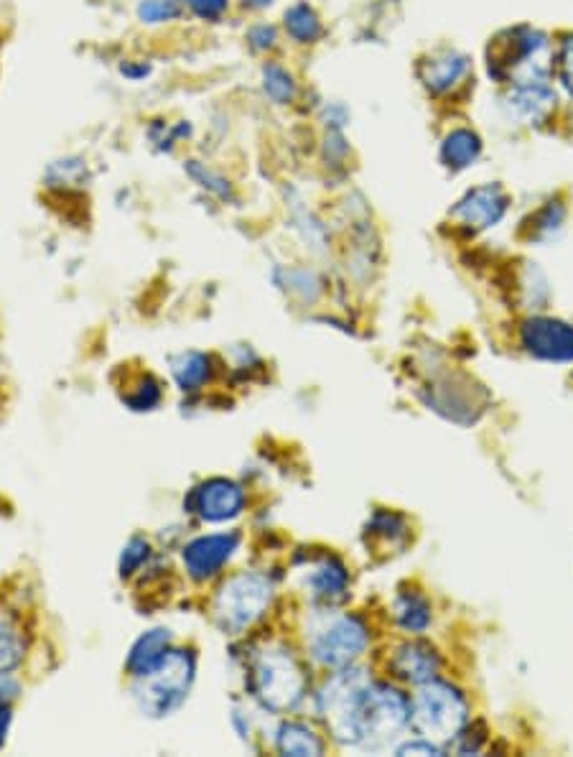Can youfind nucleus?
Masks as SVG:
<instances>
[{
    "label": "nucleus",
    "instance_id": "1",
    "mask_svg": "<svg viewBox=\"0 0 573 757\" xmlns=\"http://www.w3.org/2000/svg\"><path fill=\"white\" fill-rule=\"evenodd\" d=\"M194 656L186 650L163 653L151 668L135 676L133 699L146 717H166L181 707L194 681Z\"/></svg>",
    "mask_w": 573,
    "mask_h": 757
},
{
    "label": "nucleus",
    "instance_id": "2",
    "mask_svg": "<svg viewBox=\"0 0 573 757\" xmlns=\"http://www.w3.org/2000/svg\"><path fill=\"white\" fill-rule=\"evenodd\" d=\"M372 681L360 668H342L324 684L319 694V712L334 740L342 745H360V722Z\"/></svg>",
    "mask_w": 573,
    "mask_h": 757
},
{
    "label": "nucleus",
    "instance_id": "3",
    "mask_svg": "<svg viewBox=\"0 0 573 757\" xmlns=\"http://www.w3.org/2000/svg\"><path fill=\"white\" fill-rule=\"evenodd\" d=\"M411 719L426 740L444 747L456 740L467 724V701L451 684L426 681L413 699Z\"/></svg>",
    "mask_w": 573,
    "mask_h": 757
},
{
    "label": "nucleus",
    "instance_id": "4",
    "mask_svg": "<svg viewBox=\"0 0 573 757\" xmlns=\"http://www.w3.org/2000/svg\"><path fill=\"white\" fill-rule=\"evenodd\" d=\"M255 696L270 712H288L304 699L306 676L296 658L281 648L260 653L253 668Z\"/></svg>",
    "mask_w": 573,
    "mask_h": 757
},
{
    "label": "nucleus",
    "instance_id": "5",
    "mask_svg": "<svg viewBox=\"0 0 573 757\" xmlns=\"http://www.w3.org/2000/svg\"><path fill=\"white\" fill-rule=\"evenodd\" d=\"M273 599V587L260 574H240L232 577L217 594L214 617L227 633H242L255 620L263 617Z\"/></svg>",
    "mask_w": 573,
    "mask_h": 757
},
{
    "label": "nucleus",
    "instance_id": "6",
    "mask_svg": "<svg viewBox=\"0 0 573 757\" xmlns=\"http://www.w3.org/2000/svg\"><path fill=\"white\" fill-rule=\"evenodd\" d=\"M411 722V704L400 691L390 686L372 684L367 691L360 722V747L382 750Z\"/></svg>",
    "mask_w": 573,
    "mask_h": 757
},
{
    "label": "nucleus",
    "instance_id": "7",
    "mask_svg": "<svg viewBox=\"0 0 573 757\" xmlns=\"http://www.w3.org/2000/svg\"><path fill=\"white\" fill-rule=\"evenodd\" d=\"M370 635L354 615H337L324 622L311 638V653L326 668H347L365 653Z\"/></svg>",
    "mask_w": 573,
    "mask_h": 757
},
{
    "label": "nucleus",
    "instance_id": "8",
    "mask_svg": "<svg viewBox=\"0 0 573 757\" xmlns=\"http://www.w3.org/2000/svg\"><path fill=\"white\" fill-rule=\"evenodd\" d=\"M523 345L530 355L551 362L573 360V324L551 317H533L523 324Z\"/></svg>",
    "mask_w": 573,
    "mask_h": 757
},
{
    "label": "nucleus",
    "instance_id": "9",
    "mask_svg": "<svg viewBox=\"0 0 573 757\" xmlns=\"http://www.w3.org/2000/svg\"><path fill=\"white\" fill-rule=\"evenodd\" d=\"M240 536L237 533H225V536H202L197 541H191L184 548V564L191 579L204 582V579L214 577L232 554L237 551Z\"/></svg>",
    "mask_w": 573,
    "mask_h": 757
},
{
    "label": "nucleus",
    "instance_id": "10",
    "mask_svg": "<svg viewBox=\"0 0 573 757\" xmlns=\"http://www.w3.org/2000/svg\"><path fill=\"white\" fill-rule=\"evenodd\" d=\"M507 210V194L502 192L497 184H487V187H477L467 194L451 210V217L461 222L469 230H487V227L497 225Z\"/></svg>",
    "mask_w": 573,
    "mask_h": 757
},
{
    "label": "nucleus",
    "instance_id": "11",
    "mask_svg": "<svg viewBox=\"0 0 573 757\" xmlns=\"http://www.w3.org/2000/svg\"><path fill=\"white\" fill-rule=\"evenodd\" d=\"M191 505L209 523H222L240 513L245 505V492L230 480H209L194 492Z\"/></svg>",
    "mask_w": 573,
    "mask_h": 757
},
{
    "label": "nucleus",
    "instance_id": "12",
    "mask_svg": "<svg viewBox=\"0 0 573 757\" xmlns=\"http://www.w3.org/2000/svg\"><path fill=\"white\" fill-rule=\"evenodd\" d=\"M556 105V95L545 82H520V85L512 87V92L507 95V108L515 115L517 120L533 125L540 123L543 118H548V113Z\"/></svg>",
    "mask_w": 573,
    "mask_h": 757
},
{
    "label": "nucleus",
    "instance_id": "13",
    "mask_svg": "<svg viewBox=\"0 0 573 757\" xmlns=\"http://www.w3.org/2000/svg\"><path fill=\"white\" fill-rule=\"evenodd\" d=\"M395 671L405 681L413 684H426L439 671V656L436 650L426 643H408L398 650L395 656Z\"/></svg>",
    "mask_w": 573,
    "mask_h": 757
},
{
    "label": "nucleus",
    "instance_id": "14",
    "mask_svg": "<svg viewBox=\"0 0 573 757\" xmlns=\"http://www.w3.org/2000/svg\"><path fill=\"white\" fill-rule=\"evenodd\" d=\"M469 62L467 57H461L456 51H449L444 57H436L421 67V80L426 82L428 90L446 92L456 85V82L467 74Z\"/></svg>",
    "mask_w": 573,
    "mask_h": 757
},
{
    "label": "nucleus",
    "instance_id": "15",
    "mask_svg": "<svg viewBox=\"0 0 573 757\" xmlns=\"http://www.w3.org/2000/svg\"><path fill=\"white\" fill-rule=\"evenodd\" d=\"M311 594L321 602H337L347 592V571L337 559H324L309 577Z\"/></svg>",
    "mask_w": 573,
    "mask_h": 757
},
{
    "label": "nucleus",
    "instance_id": "16",
    "mask_svg": "<svg viewBox=\"0 0 573 757\" xmlns=\"http://www.w3.org/2000/svg\"><path fill=\"white\" fill-rule=\"evenodd\" d=\"M479 151H482V143H479L477 133H472V130H454L451 136H446L444 146H441V161L451 171H461L477 161Z\"/></svg>",
    "mask_w": 573,
    "mask_h": 757
},
{
    "label": "nucleus",
    "instance_id": "17",
    "mask_svg": "<svg viewBox=\"0 0 573 757\" xmlns=\"http://www.w3.org/2000/svg\"><path fill=\"white\" fill-rule=\"evenodd\" d=\"M169 640V630H151V633L143 635V638L133 645V650H130L128 656V668L133 671V676L151 668L153 663L169 650Z\"/></svg>",
    "mask_w": 573,
    "mask_h": 757
},
{
    "label": "nucleus",
    "instance_id": "18",
    "mask_svg": "<svg viewBox=\"0 0 573 757\" xmlns=\"http://www.w3.org/2000/svg\"><path fill=\"white\" fill-rule=\"evenodd\" d=\"M278 747H281L283 755H296V757H309V755H321L324 745H321L319 737L311 732L304 724H283L281 732H278Z\"/></svg>",
    "mask_w": 573,
    "mask_h": 757
},
{
    "label": "nucleus",
    "instance_id": "19",
    "mask_svg": "<svg viewBox=\"0 0 573 757\" xmlns=\"http://www.w3.org/2000/svg\"><path fill=\"white\" fill-rule=\"evenodd\" d=\"M286 31L298 44H311L321 36V21L309 3H296L286 11Z\"/></svg>",
    "mask_w": 573,
    "mask_h": 757
},
{
    "label": "nucleus",
    "instance_id": "20",
    "mask_svg": "<svg viewBox=\"0 0 573 757\" xmlns=\"http://www.w3.org/2000/svg\"><path fill=\"white\" fill-rule=\"evenodd\" d=\"M171 370H174V378L181 385V390H197L209 380V360L199 352L179 355L171 362Z\"/></svg>",
    "mask_w": 573,
    "mask_h": 757
},
{
    "label": "nucleus",
    "instance_id": "21",
    "mask_svg": "<svg viewBox=\"0 0 573 757\" xmlns=\"http://www.w3.org/2000/svg\"><path fill=\"white\" fill-rule=\"evenodd\" d=\"M395 615L398 622L405 630L411 633H423L431 622V607L426 605V599L418 597V594H403L398 599V607H395Z\"/></svg>",
    "mask_w": 573,
    "mask_h": 757
},
{
    "label": "nucleus",
    "instance_id": "22",
    "mask_svg": "<svg viewBox=\"0 0 573 757\" xmlns=\"http://www.w3.org/2000/svg\"><path fill=\"white\" fill-rule=\"evenodd\" d=\"M23 650L26 643L21 630L11 620H0V676H6L23 661Z\"/></svg>",
    "mask_w": 573,
    "mask_h": 757
},
{
    "label": "nucleus",
    "instance_id": "23",
    "mask_svg": "<svg viewBox=\"0 0 573 757\" xmlns=\"http://www.w3.org/2000/svg\"><path fill=\"white\" fill-rule=\"evenodd\" d=\"M263 87L270 100L278 102V105H286L296 97V82L281 64H268L263 69Z\"/></svg>",
    "mask_w": 573,
    "mask_h": 757
},
{
    "label": "nucleus",
    "instance_id": "24",
    "mask_svg": "<svg viewBox=\"0 0 573 757\" xmlns=\"http://www.w3.org/2000/svg\"><path fill=\"white\" fill-rule=\"evenodd\" d=\"M181 16V6L176 0H143L138 6V18L143 23H163L174 21Z\"/></svg>",
    "mask_w": 573,
    "mask_h": 757
},
{
    "label": "nucleus",
    "instance_id": "25",
    "mask_svg": "<svg viewBox=\"0 0 573 757\" xmlns=\"http://www.w3.org/2000/svg\"><path fill=\"white\" fill-rule=\"evenodd\" d=\"M189 174L194 176V179L202 181V187H207L209 192L220 194L222 199H230L232 197L230 184H227V181L222 179V176L212 174V171H207V169H204V166H199L197 161H189Z\"/></svg>",
    "mask_w": 573,
    "mask_h": 757
},
{
    "label": "nucleus",
    "instance_id": "26",
    "mask_svg": "<svg viewBox=\"0 0 573 757\" xmlns=\"http://www.w3.org/2000/svg\"><path fill=\"white\" fill-rule=\"evenodd\" d=\"M158 401H161V390H158V385L153 383L151 378L141 380L138 393L128 398V403L135 408V411H151Z\"/></svg>",
    "mask_w": 573,
    "mask_h": 757
},
{
    "label": "nucleus",
    "instance_id": "27",
    "mask_svg": "<svg viewBox=\"0 0 573 757\" xmlns=\"http://www.w3.org/2000/svg\"><path fill=\"white\" fill-rule=\"evenodd\" d=\"M146 556H148V543L143 541V538H133V541L125 546L123 559H120V571H123V577L125 574H133Z\"/></svg>",
    "mask_w": 573,
    "mask_h": 757
},
{
    "label": "nucleus",
    "instance_id": "28",
    "mask_svg": "<svg viewBox=\"0 0 573 757\" xmlns=\"http://www.w3.org/2000/svg\"><path fill=\"white\" fill-rule=\"evenodd\" d=\"M191 6V11L197 13L202 18H217L225 13L227 0H186Z\"/></svg>",
    "mask_w": 573,
    "mask_h": 757
},
{
    "label": "nucleus",
    "instance_id": "29",
    "mask_svg": "<svg viewBox=\"0 0 573 757\" xmlns=\"http://www.w3.org/2000/svg\"><path fill=\"white\" fill-rule=\"evenodd\" d=\"M398 755H441V745H436V742L431 740H413V742H405V745H400Z\"/></svg>",
    "mask_w": 573,
    "mask_h": 757
},
{
    "label": "nucleus",
    "instance_id": "30",
    "mask_svg": "<svg viewBox=\"0 0 573 757\" xmlns=\"http://www.w3.org/2000/svg\"><path fill=\"white\" fill-rule=\"evenodd\" d=\"M561 77L563 85H566L568 92L573 95V36L566 39V44H563L561 49Z\"/></svg>",
    "mask_w": 573,
    "mask_h": 757
},
{
    "label": "nucleus",
    "instance_id": "31",
    "mask_svg": "<svg viewBox=\"0 0 573 757\" xmlns=\"http://www.w3.org/2000/svg\"><path fill=\"white\" fill-rule=\"evenodd\" d=\"M276 29L273 26H255L253 31H250V44L255 46V49H270V46L276 44Z\"/></svg>",
    "mask_w": 573,
    "mask_h": 757
},
{
    "label": "nucleus",
    "instance_id": "32",
    "mask_svg": "<svg viewBox=\"0 0 573 757\" xmlns=\"http://www.w3.org/2000/svg\"><path fill=\"white\" fill-rule=\"evenodd\" d=\"M8 724H11V709H8V701L0 699V745L6 742Z\"/></svg>",
    "mask_w": 573,
    "mask_h": 757
},
{
    "label": "nucleus",
    "instance_id": "33",
    "mask_svg": "<svg viewBox=\"0 0 573 757\" xmlns=\"http://www.w3.org/2000/svg\"><path fill=\"white\" fill-rule=\"evenodd\" d=\"M242 3H245V6H250V8H265V6H270L273 0H242Z\"/></svg>",
    "mask_w": 573,
    "mask_h": 757
}]
</instances>
